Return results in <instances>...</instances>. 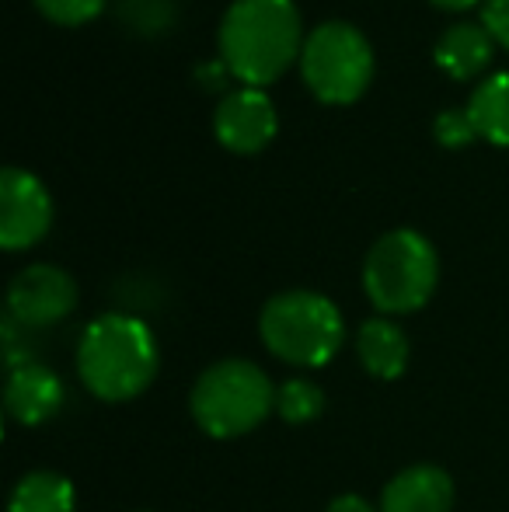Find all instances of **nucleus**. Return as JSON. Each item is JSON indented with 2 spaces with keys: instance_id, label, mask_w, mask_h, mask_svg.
Segmentation results:
<instances>
[{
  "instance_id": "obj_15",
  "label": "nucleus",
  "mask_w": 509,
  "mask_h": 512,
  "mask_svg": "<svg viewBox=\"0 0 509 512\" xmlns=\"http://www.w3.org/2000/svg\"><path fill=\"white\" fill-rule=\"evenodd\" d=\"M464 108H468L478 136H485L496 147H509V70L482 77Z\"/></svg>"
},
{
  "instance_id": "obj_10",
  "label": "nucleus",
  "mask_w": 509,
  "mask_h": 512,
  "mask_svg": "<svg viewBox=\"0 0 509 512\" xmlns=\"http://www.w3.org/2000/svg\"><path fill=\"white\" fill-rule=\"evenodd\" d=\"M63 401H67V391H63L60 373L49 370L46 363L25 359V363L11 366L7 384H4L7 418H14V422L25 425V429H39L49 418L60 415Z\"/></svg>"
},
{
  "instance_id": "obj_4",
  "label": "nucleus",
  "mask_w": 509,
  "mask_h": 512,
  "mask_svg": "<svg viewBox=\"0 0 509 512\" xmlns=\"http://www.w3.org/2000/svg\"><path fill=\"white\" fill-rule=\"evenodd\" d=\"M272 377L252 359H217L189 391V415L210 439H241L276 411Z\"/></svg>"
},
{
  "instance_id": "obj_18",
  "label": "nucleus",
  "mask_w": 509,
  "mask_h": 512,
  "mask_svg": "<svg viewBox=\"0 0 509 512\" xmlns=\"http://www.w3.org/2000/svg\"><path fill=\"white\" fill-rule=\"evenodd\" d=\"M35 7L56 25H84L102 14L105 0H35Z\"/></svg>"
},
{
  "instance_id": "obj_21",
  "label": "nucleus",
  "mask_w": 509,
  "mask_h": 512,
  "mask_svg": "<svg viewBox=\"0 0 509 512\" xmlns=\"http://www.w3.org/2000/svg\"><path fill=\"white\" fill-rule=\"evenodd\" d=\"M325 512H381V506L367 502L363 495L346 492V495H335V499L328 502V509H325Z\"/></svg>"
},
{
  "instance_id": "obj_5",
  "label": "nucleus",
  "mask_w": 509,
  "mask_h": 512,
  "mask_svg": "<svg viewBox=\"0 0 509 512\" xmlns=\"http://www.w3.org/2000/svg\"><path fill=\"white\" fill-rule=\"evenodd\" d=\"M440 283V255L433 241L412 227H394L370 244L363 258V293L377 314H415L433 300Z\"/></svg>"
},
{
  "instance_id": "obj_2",
  "label": "nucleus",
  "mask_w": 509,
  "mask_h": 512,
  "mask_svg": "<svg viewBox=\"0 0 509 512\" xmlns=\"http://www.w3.org/2000/svg\"><path fill=\"white\" fill-rule=\"evenodd\" d=\"M304 39L297 0H231L217 25L220 60L248 88H265L300 60Z\"/></svg>"
},
{
  "instance_id": "obj_20",
  "label": "nucleus",
  "mask_w": 509,
  "mask_h": 512,
  "mask_svg": "<svg viewBox=\"0 0 509 512\" xmlns=\"http://www.w3.org/2000/svg\"><path fill=\"white\" fill-rule=\"evenodd\" d=\"M482 21L496 35V42L509 49V0H482Z\"/></svg>"
},
{
  "instance_id": "obj_16",
  "label": "nucleus",
  "mask_w": 509,
  "mask_h": 512,
  "mask_svg": "<svg viewBox=\"0 0 509 512\" xmlns=\"http://www.w3.org/2000/svg\"><path fill=\"white\" fill-rule=\"evenodd\" d=\"M276 415L286 425H311L325 415V391L307 377H290L276 391Z\"/></svg>"
},
{
  "instance_id": "obj_3",
  "label": "nucleus",
  "mask_w": 509,
  "mask_h": 512,
  "mask_svg": "<svg viewBox=\"0 0 509 512\" xmlns=\"http://www.w3.org/2000/svg\"><path fill=\"white\" fill-rule=\"evenodd\" d=\"M258 335L272 359L297 370L328 366L346 345V317L339 304L318 290H283L265 300Z\"/></svg>"
},
{
  "instance_id": "obj_14",
  "label": "nucleus",
  "mask_w": 509,
  "mask_h": 512,
  "mask_svg": "<svg viewBox=\"0 0 509 512\" xmlns=\"http://www.w3.org/2000/svg\"><path fill=\"white\" fill-rule=\"evenodd\" d=\"M77 488L60 471H28L7 499V512H74Z\"/></svg>"
},
{
  "instance_id": "obj_1",
  "label": "nucleus",
  "mask_w": 509,
  "mask_h": 512,
  "mask_svg": "<svg viewBox=\"0 0 509 512\" xmlns=\"http://www.w3.org/2000/svg\"><path fill=\"white\" fill-rule=\"evenodd\" d=\"M77 377L91 398L126 405L150 391L161 370V345L150 324L126 310H109L88 321L77 342Z\"/></svg>"
},
{
  "instance_id": "obj_22",
  "label": "nucleus",
  "mask_w": 509,
  "mask_h": 512,
  "mask_svg": "<svg viewBox=\"0 0 509 512\" xmlns=\"http://www.w3.org/2000/svg\"><path fill=\"white\" fill-rule=\"evenodd\" d=\"M433 4L447 7V11H468V7H475L478 0H433Z\"/></svg>"
},
{
  "instance_id": "obj_17",
  "label": "nucleus",
  "mask_w": 509,
  "mask_h": 512,
  "mask_svg": "<svg viewBox=\"0 0 509 512\" xmlns=\"http://www.w3.org/2000/svg\"><path fill=\"white\" fill-rule=\"evenodd\" d=\"M433 133L443 147H464L478 136L475 122H471L468 108H443L436 112V122H433Z\"/></svg>"
},
{
  "instance_id": "obj_6",
  "label": "nucleus",
  "mask_w": 509,
  "mask_h": 512,
  "mask_svg": "<svg viewBox=\"0 0 509 512\" xmlns=\"http://www.w3.org/2000/svg\"><path fill=\"white\" fill-rule=\"evenodd\" d=\"M374 46L346 18H325L307 32L300 49V77L325 105H349L374 81Z\"/></svg>"
},
{
  "instance_id": "obj_7",
  "label": "nucleus",
  "mask_w": 509,
  "mask_h": 512,
  "mask_svg": "<svg viewBox=\"0 0 509 512\" xmlns=\"http://www.w3.org/2000/svg\"><path fill=\"white\" fill-rule=\"evenodd\" d=\"M77 279L53 262H32L7 283V314L21 328H53L77 307Z\"/></svg>"
},
{
  "instance_id": "obj_19",
  "label": "nucleus",
  "mask_w": 509,
  "mask_h": 512,
  "mask_svg": "<svg viewBox=\"0 0 509 512\" xmlns=\"http://www.w3.org/2000/svg\"><path fill=\"white\" fill-rule=\"evenodd\" d=\"M154 4H168V0H123V18L136 25L140 32H157V28L171 25L175 11H154Z\"/></svg>"
},
{
  "instance_id": "obj_9",
  "label": "nucleus",
  "mask_w": 509,
  "mask_h": 512,
  "mask_svg": "<svg viewBox=\"0 0 509 512\" xmlns=\"http://www.w3.org/2000/svg\"><path fill=\"white\" fill-rule=\"evenodd\" d=\"M279 115L272 98L262 88H241L227 91L213 108V133L234 154H255L276 136Z\"/></svg>"
},
{
  "instance_id": "obj_11",
  "label": "nucleus",
  "mask_w": 509,
  "mask_h": 512,
  "mask_svg": "<svg viewBox=\"0 0 509 512\" xmlns=\"http://www.w3.org/2000/svg\"><path fill=\"white\" fill-rule=\"evenodd\" d=\"M381 512H454V478L436 464L405 467L384 485Z\"/></svg>"
},
{
  "instance_id": "obj_12",
  "label": "nucleus",
  "mask_w": 509,
  "mask_h": 512,
  "mask_svg": "<svg viewBox=\"0 0 509 512\" xmlns=\"http://www.w3.org/2000/svg\"><path fill=\"white\" fill-rule=\"evenodd\" d=\"M492 53H496V35L485 28L482 18H461L450 21L440 35H436L433 56L440 63V70H447L457 81H468V77H478L485 67H489Z\"/></svg>"
},
{
  "instance_id": "obj_8",
  "label": "nucleus",
  "mask_w": 509,
  "mask_h": 512,
  "mask_svg": "<svg viewBox=\"0 0 509 512\" xmlns=\"http://www.w3.org/2000/svg\"><path fill=\"white\" fill-rule=\"evenodd\" d=\"M53 227V196L39 175L25 168L0 171V244L4 251H25Z\"/></svg>"
},
{
  "instance_id": "obj_13",
  "label": "nucleus",
  "mask_w": 509,
  "mask_h": 512,
  "mask_svg": "<svg viewBox=\"0 0 509 512\" xmlns=\"http://www.w3.org/2000/svg\"><path fill=\"white\" fill-rule=\"evenodd\" d=\"M356 356L374 380H398L412 363V342L394 317L377 314L356 328Z\"/></svg>"
}]
</instances>
